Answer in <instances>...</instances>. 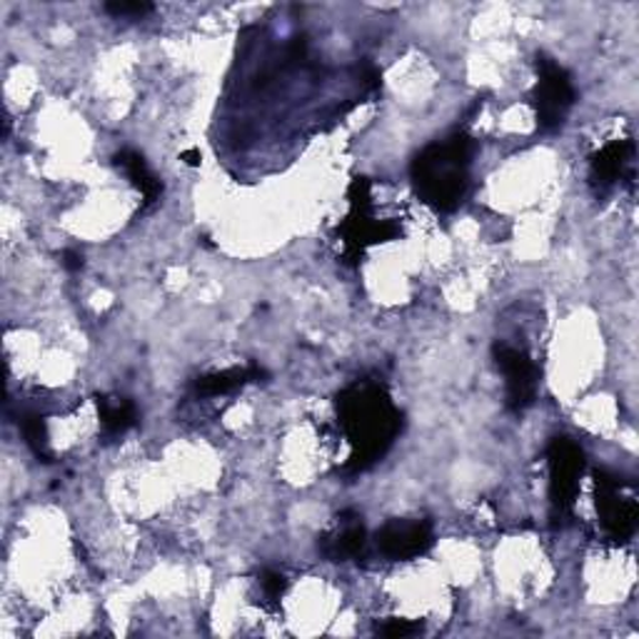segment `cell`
<instances>
[{
    "mask_svg": "<svg viewBox=\"0 0 639 639\" xmlns=\"http://www.w3.org/2000/svg\"><path fill=\"white\" fill-rule=\"evenodd\" d=\"M268 378V370L260 368V365H246V368H232L212 375H202L196 382H192V392L198 398H218V395L236 392L238 388L248 382H262Z\"/></svg>",
    "mask_w": 639,
    "mask_h": 639,
    "instance_id": "cell-11",
    "label": "cell"
},
{
    "mask_svg": "<svg viewBox=\"0 0 639 639\" xmlns=\"http://www.w3.org/2000/svg\"><path fill=\"white\" fill-rule=\"evenodd\" d=\"M635 156L632 140H612L602 150H597L590 160V182L597 190H610L617 180L630 172Z\"/></svg>",
    "mask_w": 639,
    "mask_h": 639,
    "instance_id": "cell-10",
    "label": "cell"
},
{
    "mask_svg": "<svg viewBox=\"0 0 639 639\" xmlns=\"http://www.w3.org/2000/svg\"><path fill=\"white\" fill-rule=\"evenodd\" d=\"M63 266H66V270H70V272L83 270V266H86L83 252H80V250H66V252H63Z\"/></svg>",
    "mask_w": 639,
    "mask_h": 639,
    "instance_id": "cell-19",
    "label": "cell"
},
{
    "mask_svg": "<svg viewBox=\"0 0 639 639\" xmlns=\"http://www.w3.org/2000/svg\"><path fill=\"white\" fill-rule=\"evenodd\" d=\"M378 632L385 635V637H412V635L422 632V625L412 622V620H398V617H392V620L385 622Z\"/></svg>",
    "mask_w": 639,
    "mask_h": 639,
    "instance_id": "cell-17",
    "label": "cell"
},
{
    "mask_svg": "<svg viewBox=\"0 0 639 639\" xmlns=\"http://www.w3.org/2000/svg\"><path fill=\"white\" fill-rule=\"evenodd\" d=\"M575 86L570 73L557 66L552 58L537 56V86L532 90V106L537 126L542 130H557L565 126L575 106Z\"/></svg>",
    "mask_w": 639,
    "mask_h": 639,
    "instance_id": "cell-4",
    "label": "cell"
},
{
    "mask_svg": "<svg viewBox=\"0 0 639 639\" xmlns=\"http://www.w3.org/2000/svg\"><path fill=\"white\" fill-rule=\"evenodd\" d=\"M365 545H368V530L355 512L340 515V530L332 535H322L318 540V550L328 557L330 562H345L360 557Z\"/></svg>",
    "mask_w": 639,
    "mask_h": 639,
    "instance_id": "cell-9",
    "label": "cell"
},
{
    "mask_svg": "<svg viewBox=\"0 0 639 639\" xmlns=\"http://www.w3.org/2000/svg\"><path fill=\"white\" fill-rule=\"evenodd\" d=\"M338 420L352 445L342 475H358L380 462L402 430V415L385 385L358 380L338 395Z\"/></svg>",
    "mask_w": 639,
    "mask_h": 639,
    "instance_id": "cell-1",
    "label": "cell"
},
{
    "mask_svg": "<svg viewBox=\"0 0 639 639\" xmlns=\"http://www.w3.org/2000/svg\"><path fill=\"white\" fill-rule=\"evenodd\" d=\"M180 160L186 162V166H190V168H198L202 156H200V150L192 148V150H186V153H180Z\"/></svg>",
    "mask_w": 639,
    "mask_h": 639,
    "instance_id": "cell-20",
    "label": "cell"
},
{
    "mask_svg": "<svg viewBox=\"0 0 639 639\" xmlns=\"http://www.w3.org/2000/svg\"><path fill=\"white\" fill-rule=\"evenodd\" d=\"M260 585H262V592H266V597H270V600H280L282 592L288 590L286 575L276 572V570H266V572H262V575H260Z\"/></svg>",
    "mask_w": 639,
    "mask_h": 639,
    "instance_id": "cell-16",
    "label": "cell"
},
{
    "mask_svg": "<svg viewBox=\"0 0 639 639\" xmlns=\"http://www.w3.org/2000/svg\"><path fill=\"white\" fill-rule=\"evenodd\" d=\"M98 415L100 425H103V432L108 438H118V435L128 432L130 428L138 425V410L136 405L126 398H98Z\"/></svg>",
    "mask_w": 639,
    "mask_h": 639,
    "instance_id": "cell-13",
    "label": "cell"
},
{
    "mask_svg": "<svg viewBox=\"0 0 639 639\" xmlns=\"http://www.w3.org/2000/svg\"><path fill=\"white\" fill-rule=\"evenodd\" d=\"M547 468H550L552 527H562L567 520H572L585 470V452L570 438H555L547 448Z\"/></svg>",
    "mask_w": 639,
    "mask_h": 639,
    "instance_id": "cell-3",
    "label": "cell"
},
{
    "mask_svg": "<svg viewBox=\"0 0 639 639\" xmlns=\"http://www.w3.org/2000/svg\"><path fill=\"white\" fill-rule=\"evenodd\" d=\"M20 430H23L26 445L33 450V455L40 462H53V452H50V442H48V428L40 415L26 412L23 418H20Z\"/></svg>",
    "mask_w": 639,
    "mask_h": 639,
    "instance_id": "cell-14",
    "label": "cell"
},
{
    "mask_svg": "<svg viewBox=\"0 0 639 639\" xmlns=\"http://www.w3.org/2000/svg\"><path fill=\"white\" fill-rule=\"evenodd\" d=\"M103 10L113 18H146L153 13V3H146V0H136V3H106Z\"/></svg>",
    "mask_w": 639,
    "mask_h": 639,
    "instance_id": "cell-15",
    "label": "cell"
},
{
    "mask_svg": "<svg viewBox=\"0 0 639 639\" xmlns=\"http://www.w3.org/2000/svg\"><path fill=\"white\" fill-rule=\"evenodd\" d=\"M350 216L342 222V242H345V258L350 262L360 260L362 252L375 242L392 240L398 236V226L392 222H378L372 220V206H370V180L355 178L350 186Z\"/></svg>",
    "mask_w": 639,
    "mask_h": 639,
    "instance_id": "cell-6",
    "label": "cell"
},
{
    "mask_svg": "<svg viewBox=\"0 0 639 639\" xmlns=\"http://www.w3.org/2000/svg\"><path fill=\"white\" fill-rule=\"evenodd\" d=\"M378 550L388 557V560H415V557L425 555L435 542L432 527L425 520H390L382 525L378 535H375Z\"/></svg>",
    "mask_w": 639,
    "mask_h": 639,
    "instance_id": "cell-8",
    "label": "cell"
},
{
    "mask_svg": "<svg viewBox=\"0 0 639 639\" xmlns=\"http://www.w3.org/2000/svg\"><path fill=\"white\" fill-rule=\"evenodd\" d=\"M595 502L605 532L615 542H627L637 530V495L632 485L607 470L595 472Z\"/></svg>",
    "mask_w": 639,
    "mask_h": 639,
    "instance_id": "cell-5",
    "label": "cell"
},
{
    "mask_svg": "<svg viewBox=\"0 0 639 639\" xmlns=\"http://www.w3.org/2000/svg\"><path fill=\"white\" fill-rule=\"evenodd\" d=\"M360 78H362V86L365 88H380V70L370 66V63H365L360 68Z\"/></svg>",
    "mask_w": 639,
    "mask_h": 639,
    "instance_id": "cell-18",
    "label": "cell"
},
{
    "mask_svg": "<svg viewBox=\"0 0 639 639\" xmlns=\"http://www.w3.org/2000/svg\"><path fill=\"white\" fill-rule=\"evenodd\" d=\"M116 166L126 172L128 180L133 182V186L140 190V196L146 198V206H153V202L160 198V192H162V182L160 178L156 176L153 170L148 168V162L146 158L136 153V150H120V153H116L113 158Z\"/></svg>",
    "mask_w": 639,
    "mask_h": 639,
    "instance_id": "cell-12",
    "label": "cell"
},
{
    "mask_svg": "<svg viewBox=\"0 0 639 639\" xmlns=\"http://www.w3.org/2000/svg\"><path fill=\"white\" fill-rule=\"evenodd\" d=\"M492 355L497 368L505 375L507 408L515 412L530 408L537 395V380H540V372H537V365L530 360V355L507 342H495Z\"/></svg>",
    "mask_w": 639,
    "mask_h": 639,
    "instance_id": "cell-7",
    "label": "cell"
},
{
    "mask_svg": "<svg viewBox=\"0 0 639 639\" xmlns=\"http://www.w3.org/2000/svg\"><path fill=\"white\" fill-rule=\"evenodd\" d=\"M475 140L465 133L432 143L415 156L410 166L412 186L425 206L452 212L470 188V162Z\"/></svg>",
    "mask_w": 639,
    "mask_h": 639,
    "instance_id": "cell-2",
    "label": "cell"
}]
</instances>
